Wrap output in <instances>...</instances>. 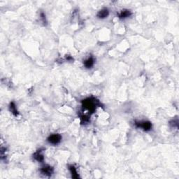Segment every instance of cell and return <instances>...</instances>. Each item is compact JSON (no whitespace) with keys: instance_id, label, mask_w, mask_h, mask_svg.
I'll use <instances>...</instances> for the list:
<instances>
[{"instance_id":"6da1fadb","label":"cell","mask_w":179,"mask_h":179,"mask_svg":"<svg viewBox=\"0 0 179 179\" xmlns=\"http://www.w3.org/2000/svg\"><path fill=\"white\" fill-rule=\"evenodd\" d=\"M102 105L100 102L95 97H88L82 100V107L84 110L88 111L90 114L95 111L96 107Z\"/></svg>"},{"instance_id":"7a4b0ae2","label":"cell","mask_w":179,"mask_h":179,"mask_svg":"<svg viewBox=\"0 0 179 179\" xmlns=\"http://www.w3.org/2000/svg\"><path fill=\"white\" fill-rule=\"evenodd\" d=\"M134 125L137 128H140L145 131H148L152 129V123L149 121H135Z\"/></svg>"},{"instance_id":"3957f363","label":"cell","mask_w":179,"mask_h":179,"mask_svg":"<svg viewBox=\"0 0 179 179\" xmlns=\"http://www.w3.org/2000/svg\"><path fill=\"white\" fill-rule=\"evenodd\" d=\"M62 141V136L59 134H53L50 135L47 139V141L50 144L56 145H58Z\"/></svg>"},{"instance_id":"277c9868","label":"cell","mask_w":179,"mask_h":179,"mask_svg":"<svg viewBox=\"0 0 179 179\" xmlns=\"http://www.w3.org/2000/svg\"><path fill=\"white\" fill-rule=\"evenodd\" d=\"M54 169L52 167H50V165H48V164H46V165H44L43 167L40 169V172L42 173L43 175L46 176H51L52 174H53Z\"/></svg>"},{"instance_id":"5b68a950","label":"cell","mask_w":179,"mask_h":179,"mask_svg":"<svg viewBox=\"0 0 179 179\" xmlns=\"http://www.w3.org/2000/svg\"><path fill=\"white\" fill-rule=\"evenodd\" d=\"M42 148H40V149L36 150L33 154V158L39 162H43L44 161V155L42 154Z\"/></svg>"},{"instance_id":"8992f818","label":"cell","mask_w":179,"mask_h":179,"mask_svg":"<svg viewBox=\"0 0 179 179\" xmlns=\"http://www.w3.org/2000/svg\"><path fill=\"white\" fill-rule=\"evenodd\" d=\"M131 14H132V13H131L130 10H129V9H124V10H122L119 13H118V17L120 19H125L130 17Z\"/></svg>"},{"instance_id":"52a82bcc","label":"cell","mask_w":179,"mask_h":179,"mask_svg":"<svg viewBox=\"0 0 179 179\" xmlns=\"http://www.w3.org/2000/svg\"><path fill=\"white\" fill-rule=\"evenodd\" d=\"M109 15V11L107 8L101 9L99 12L97 14V17L99 19H104L107 18Z\"/></svg>"},{"instance_id":"ba28073f","label":"cell","mask_w":179,"mask_h":179,"mask_svg":"<svg viewBox=\"0 0 179 179\" xmlns=\"http://www.w3.org/2000/svg\"><path fill=\"white\" fill-rule=\"evenodd\" d=\"M84 66L87 69H91L95 64V58L93 56H90L87 60L83 62Z\"/></svg>"},{"instance_id":"9c48e42d","label":"cell","mask_w":179,"mask_h":179,"mask_svg":"<svg viewBox=\"0 0 179 179\" xmlns=\"http://www.w3.org/2000/svg\"><path fill=\"white\" fill-rule=\"evenodd\" d=\"M9 110L11 112L13 115H15V116H18L19 115V112L18 109H17L16 105H15V102H11L10 103V104H9Z\"/></svg>"},{"instance_id":"30bf717a","label":"cell","mask_w":179,"mask_h":179,"mask_svg":"<svg viewBox=\"0 0 179 179\" xmlns=\"http://www.w3.org/2000/svg\"><path fill=\"white\" fill-rule=\"evenodd\" d=\"M69 171H70L71 174H72V177L73 178H79V175H78V174L76 168L74 167V165H69Z\"/></svg>"},{"instance_id":"8fae6325","label":"cell","mask_w":179,"mask_h":179,"mask_svg":"<svg viewBox=\"0 0 179 179\" xmlns=\"http://www.w3.org/2000/svg\"><path fill=\"white\" fill-rule=\"evenodd\" d=\"M80 123L82 124H87V123H89L90 121V116L88 115H85V114H80Z\"/></svg>"},{"instance_id":"7c38bea8","label":"cell","mask_w":179,"mask_h":179,"mask_svg":"<svg viewBox=\"0 0 179 179\" xmlns=\"http://www.w3.org/2000/svg\"><path fill=\"white\" fill-rule=\"evenodd\" d=\"M169 125L172 127L178 128V120H172L169 122Z\"/></svg>"},{"instance_id":"4fadbf2b","label":"cell","mask_w":179,"mask_h":179,"mask_svg":"<svg viewBox=\"0 0 179 179\" xmlns=\"http://www.w3.org/2000/svg\"><path fill=\"white\" fill-rule=\"evenodd\" d=\"M40 18H41V19H42V23H44V25H47V20H46V18L45 13H44V12H41Z\"/></svg>"},{"instance_id":"5bb4252c","label":"cell","mask_w":179,"mask_h":179,"mask_svg":"<svg viewBox=\"0 0 179 179\" xmlns=\"http://www.w3.org/2000/svg\"><path fill=\"white\" fill-rule=\"evenodd\" d=\"M66 60H67L68 62H72L74 61V58H73V57L70 56V55H66Z\"/></svg>"}]
</instances>
